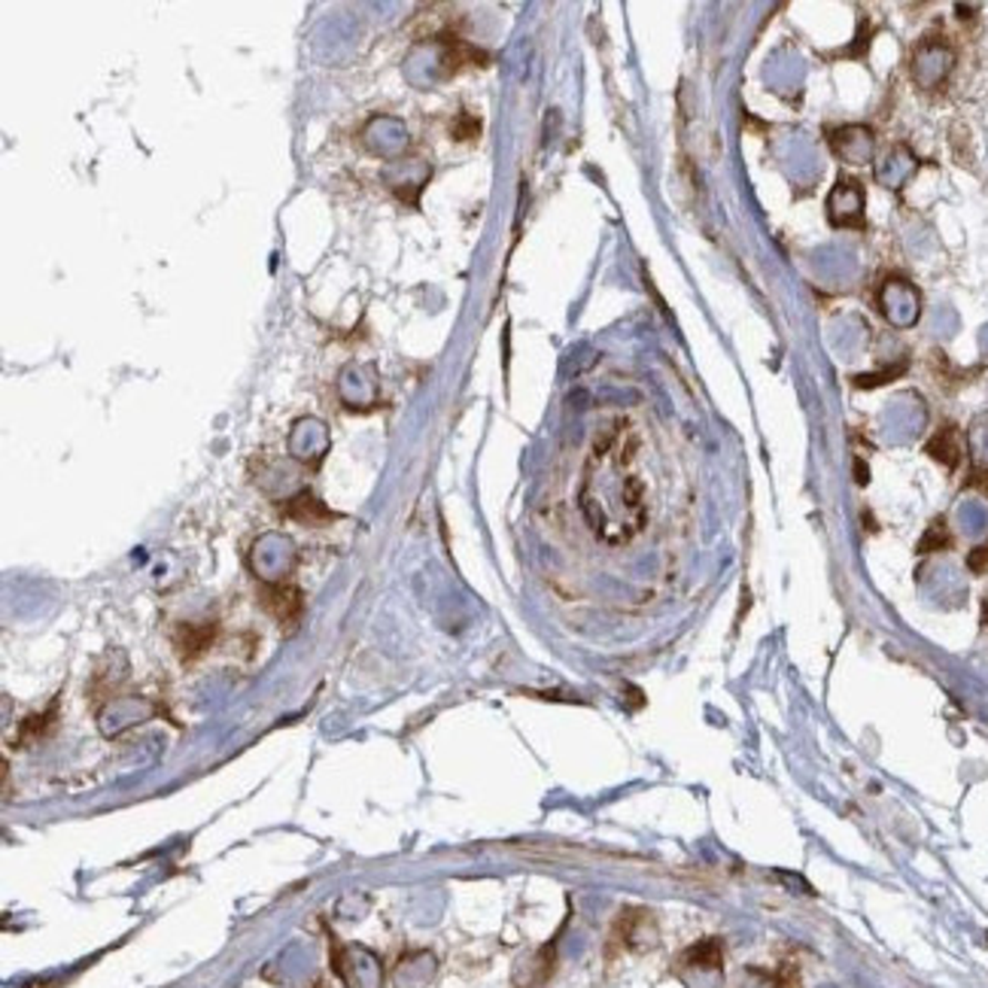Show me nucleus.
I'll use <instances>...</instances> for the list:
<instances>
[{"mask_svg":"<svg viewBox=\"0 0 988 988\" xmlns=\"http://www.w3.org/2000/svg\"><path fill=\"white\" fill-rule=\"evenodd\" d=\"M636 432L621 420L599 438L587 460L581 508L593 532L609 545L636 539L648 520L645 483L636 471Z\"/></svg>","mask_w":988,"mask_h":988,"instance_id":"1","label":"nucleus"},{"mask_svg":"<svg viewBox=\"0 0 988 988\" xmlns=\"http://www.w3.org/2000/svg\"><path fill=\"white\" fill-rule=\"evenodd\" d=\"M879 311L891 326L897 329H909L919 322L921 313V296L919 289L907 283V280H888L879 292Z\"/></svg>","mask_w":988,"mask_h":988,"instance_id":"2","label":"nucleus"},{"mask_svg":"<svg viewBox=\"0 0 988 988\" xmlns=\"http://www.w3.org/2000/svg\"><path fill=\"white\" fill-rule=\"evenodd\" d=\"M955 52L940 40H928L912 56V80L919 89H937L952 73Z\"/></svg>","mask_w":988,"mask_h":988,"instance_id":"3","label":"nucleus"},{"mask_svg":"<svg viewBox=\"0 0 988 988\" xmlns=\"http://www.w3.org/2000/svg\"><path fill=\"white\" fill-rule=\"evenodd\" d=\"M828 219L837 229L864 226V186L858 180H839L828 196Z\"/></svg>","mask_w":988,"mask_h":988,"instance_id":"4","label":"nucleus"},{"mask_svg":"<svg viewBox=\"0 0 988 988\" xmlns=\"http://www.w3.org/2000/svg\"><path fill=\"white\" fill-rule=\"evenodd\" d=\"M830 150L849 164H867L874 161L876 140L867 126H842L830 134Z\"/></svg>","mask_w":988,"mask_h":988,"instance_id":"5","label":"nucleus"},{"mask_svg":"<svg viewBox=\"0 0 988 988\" xmlns=\"http://www.w3.org/2000/svg\"><path fill=\"white\" fill-rule=\"evenodd\" d=\"M919 171V159L907 150V147H895L888 152L879 168H876V180L885 186V189H900L907 183L912 173Z\"/></svg>","mask_w":988,"mask_h":988,"instance_id":"6","label":"nucleus"},{"mask_svg":"<svg viewBox=\"0 0 988 988\" xmlns=\"http://www.w3.org/2000/svg\"><path fill=\"white\" fill-rule=\"evenodd\" d=\"M888 429H895L897 436H916L921 426H925V405H921L919 396H900L888 408Z\"/></svg>","mask_w":988,"mask_h":988,"instance_id":"7","label":"nucleus"},{"mask_svg":"<svg viewBox=\"0 0 988 988\" xmlns=\"http://www.w3.org/2000/svg\"><path fill=\"white\" fill-rule=\"evenodd\" d=\"M265 606H268V611H271L280 623L296 621L301 611L299 590H296V587H271V590L265 593Z\"/></svg>","mask_w":988,"mask_h":988,"instance_id":"8","label":"nucleus"},{"mask_svg":"<svg viewBox=\"0 0 988 988\" xmlns=\"http://www.w3.org/2000/svg\"><path fill=\"white\" fill-rule=\"evenodd\" d=\"M928 453H931L934 460H940L946 469H955V466H958V460H961V450H958V438H955L952 426H942L940 432L931 438Z\"/></svg>","mask_w":988,"mask_h":988,"instance_id":"9","label":"nucleus"},{"mask_svg":"<svg viewBox=\"0 0 988 988\" xmlns=\"http://www.w3.org/2000/svg\"><path fill=\"white\" fill-rule=\"evenodd\" d=\"M967 445H970V457L977 471H988V415L977 417L967 432Z\"/></svg>","mask_w":988,"mask_h":988,"instance_id":"10","label":"nucleus"},{"mask_svg":"<svg viewBox=\"0 0 988 988\" xmlns=\"http://www.w3.org/2000/svg\"><path fill=\"white\" fill-rule=\"evenodd\" d=\"M210 642H213V627H183L180 651H183V657H196L201 655Z\"/></svg>","mask_w":988,"mask_h":988,"instance_id":"11","label":"nucleus"},{"mask_svg":"<svg viewBox=\"0 0 988 988\" xmlns=\"http://www.w3.org/2000/svg\"><path fill=\"white\" fill-rule=\"evenodd\" d=\"M937 548H949V536H946V529H942V520H937V523L928 529V536H925V541L919 545L921 553L937 551Z\"/></svg>","mask_w":988,"mask_h":988,"instance_id":"12","label":"nucleus"},{"mask_svg":"<svg viewBox=\"0 0 988 988\" xmlns=\"http://www.w3.org/2000/svg\"><path fill=\"white\" fill-rule=\"evenodd\" d=\"M967 566H970L974 572H982V569H986V566H988V548H977V551L970 553V560H967Z\"/></svg>","mask_w":988,"mask_h":988,"instance_id":"13","label":"nucleus"},{"mask_svg":"<svg viewBox=\"0 0 988 988\" xmlns=\"http://www.w3.org/2000/svg\"><path fill=\"white\" fill-rule=\"evenodd\" d=\"M979 347H982V353L988 357V326L982 329V335H979Z\"/></svg>","mask_w":988,"mask_h":988,"instance_id":"14","label":"nucleus"},{"mask_svg":"<svg viewBox=\"0 0 988 988\" xmlns=\"http://www.w3.org/2000/svg\"><path fill=\"white\" fill-rule=\"evenodd\" d=\"M986 621H988V602H986Z\"/></svg>","mask_w":988,"mask_h":988,"instance_id":"15","label":"nucleus"}]
</instances>
